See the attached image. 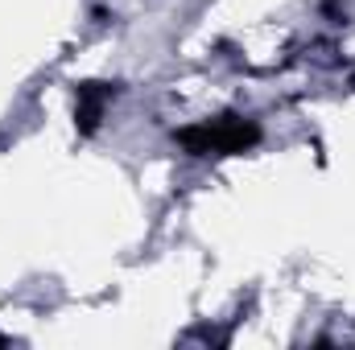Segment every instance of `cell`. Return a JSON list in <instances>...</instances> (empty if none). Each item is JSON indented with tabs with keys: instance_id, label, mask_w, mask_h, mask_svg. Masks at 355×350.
I'll use <instances>...</instances> for the list:
<instances>
[{
	"instance_id": "cell-1",
	"label": "cell",
	"mask_w": 355,
	"mask_h": 350,
	"mask_svg": "<svg viewBox=\"0 0 355 350\" xmlns=\"http://www.w3.org/2000/svg\"><path fill=\"white\" fill-rule=\"evenodd\" d=\"M211 128V157H240V153H252L261 145V124L252 116H219V120H207Z\"/></svg>"
},
{
	"instance_id": "cell-2",
	"label": "cell",
	"mask_w": 355,
	"mask_h": 350,
	"mask_svg": "<svg viewBox=\"0 0 355 350\" xmlns=\"http://www.w3.org/2000/svg\"><path fill=\"white\" fill-rule=\"evenodd\" d=\"M120 95V83H79L75 87V132L79 136H95L103 128L107 103Z\"/></svg>"
},
{
	"instance_id": "cell-3",
	"label": "cell",
	"mask_w": 355,
	"mask_h": 350,
	"mask_svg": "<svg viewBox=\"0 0 355 350\" xmlns=\"http://www.w3.org/2000/svg\"><path fill=\"white\" fill-rule=\"evenodd\" d=\"M318 12L335 25V29H343V25H352V12H347V4L343 0H318Z\"/></svg>"
}]
</instances>
